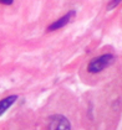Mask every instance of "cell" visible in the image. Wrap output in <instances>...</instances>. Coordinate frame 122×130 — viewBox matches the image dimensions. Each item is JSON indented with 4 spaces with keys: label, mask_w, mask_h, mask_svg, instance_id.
Returning a JSON list of instances; mask_svg holds the SVG:
<instances>
[{
    "label": "cell",
    "mask_w": 122,
    "mask_h": 130,
    "mask_svg": "<svg viewBox=\"0 0 122 130\" xmlns=\"http://www.w3.org/2000/svg\"><path fill=\"white\" fill-rule=\"evenodd\" d=\"M115 60H116V57L111 53H103V55H100V56L92 58L86 66V74L90 77L101 74L102 72H105L108 67H111L115 63Z\"/></svg>",
    "instance_id": "1"
},
{
    "label": "cell",
    "mask_w": 122,
    "mask_h": 130,
    "mask_svg": "<svg viewBox=\"0 0 122 130\" xmlns=\"http://www.w3.org/2000/svg\"><path fill=\"white\" fill-rule=\"evenodd\" d=\"M44 130H71V124L66 117L56 114L46 119L44 124Z\"/></svg>",
    "instance_id": "2"
},
{
    "label": "cell",
    "mask_w": 122,
    "mask_h": 130,
    "mask_svg": "<svg viewBox=\"0 0 122 130\" xmlns=\"http://www.w3.org/2000/svg\"><path fill=\"white\" fill-rule=\"evenodd\" d=\"M74 15H75V11H69L67 14H65L64 16H61L57 21H55L54 24H51L50 26H49V29H47V31H55V30L61 29V27H64V26H66Z\"/></svg>",
    "instance_id": "3"
},
{
    "label": "cell",
    "mask_w": 122,
    "mask_h": 130,
    "mask_svg": "<svg viewBox=\"0 0 122 130\" xmlns=\"http://www.w3.org/2000/svg\"><path fill=\"white\" fill-rule=\"evenodd\" d=\"M16 99H18V95H9V97L0 100V115H3L6 110L9 109L11 105L16 102Z\"/></svg>",
    "instance_id": "4"
},
{
    "label": "cell",
    "mask_w": 122,
    "mask_h": 130,
    "mask_svg": "<svg viewBox=\"0 0 122 130\" xmlns=\"http://www.w3.org/2000/svg\"><path fill=\"white\" fill-rule=\"evenodd\" d=\"M121 1L122 0H111V1H110V4L107 5V10H112V9H115V8L121 3Z\"/></svg>",
    "instance_id": "5"
},
{
    "label": "cell",
    "mask_w": 122,
    "mask_h": 130,
    "mask_svg": "<svg viewBox=\"0 0 122 130\" xmlns=\"http://www.w3.org/2000/svg\"><path fill=\"white\" fill-rule=\"evenodd\" d=\"M13 1L14 0H0V4H3V5H10V4H13Z\"/></svg>",
    "instance_id": "6"
}]
</instances>
